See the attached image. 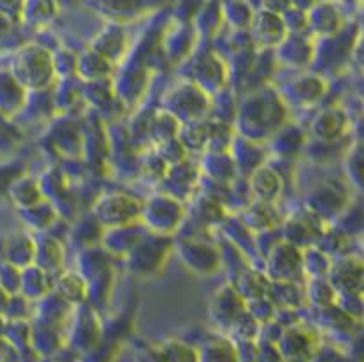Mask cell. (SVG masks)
<instances>
[{"label": "cell", "instance_id": "1", "mask_svg": "<svg viewBox=\"0 0 364 362\" xmlns=\"http://www.w3.org/2000/svg\"><path fill=\"white\" fill-rule=\"evenodd\" d=\"M12 76L21 82L24 88L43 90L53 82L54 78V63L50 53L43 46H24L16 53L11 66Z\"/></svg>", "mask_w": 364, "mask_h": 362}, {"label": "cell", "instance_id": "2", "mask_svg": "<svg viewBox=\"0 0 364 362\" xmlns=\"http://www.w3.org/2000/svg\"><path fill=\"white\" fill-rule=\"evenodd\" d=\"M95 214L100 224H105L108 228H120V226H127L139 218L142 214V204L129 194L114 192V194H107L98 201Z\"/></svg>", "mask_w": 364, "mask_h": 362}, {"label": "cell", "instance_id": "3", "mask_svg": "<svg viewBox=\"0 0 364 362\" xmlns=\"http://www.w3.org/2000/svg\"><path fill=\"white\" fill-rule=\"evenodd\" d=\"M328 282L344 297H358L363 288V262L356 256H344L328 268Z\"/></svg>", "mask_w": 364, "mask_h": 362}, {"label": "cell", "instance_id": "4", "mask_svg": "<svg viewBox=\"0 0 364 362\" xmlns=\"http://www.w3.org/2000/svg\"><path fill=\"white\" fill-rule=\"evenodd\" d=\"M304 256L299 246L280 243L270 250L268 256V275L274 280H294L302 272Z\"/></svg>", "mask_w": 364, "mask_h": 362}, {"label": "cell", "instance_id": "5", "mask_svg": "<svg viewBox=\"0 0 364 362\" xmlns=\"http://www.w3.org/2000/svg\"><path fill=\"white\" fill-rule=\"evenodd\" d=\"M250 26H252V36L262 46H277L287 36V21L282 14L277 12L260 11L250 18Z\"/></svg>", "mask_w": 364, "mask_h": 362}, {"label": "cell", "instance_id": "6", "mask_svg": "<svg viewBox=\"0 0 364 362\" xmlns=\"http://www.w3.org/2000/svg\"><path fill=\"white\" fill-rule=\"evenodd\" d=\"M245 310H247V302L236 292V288L230 287V284L218 288L215 299L210 302L213 320H216L218 324H225V326H230Z\"/></svg>", "mask_w": 364, "mask_h": 362}, {"label": "cell", "instance_id": "7", "mask_svg": "<svg viewBox=\"0 0 364 362\" xmlns=\"http://www.w3.org/2000/svg\"><path fill=\"white\" fill-rule=\"evenodd\" d=\"M280 358H290V361H300V358H311L312 352L318 351V342L314 339L312 331L306 329H289L280 336Z\"/></svg>", "mask_w": 364, "mask_h": 362}, {"label": "cell", "instance_id": "8", "mask_svg": "<svg viewBox=\"0 0 364 362\" xmlns=\"http://www.w3.org/2000/svg\"><path fill=\"white\" fill-rule=\"evenodd\" d=\"M321 223H318V216L316 214H296L289 218V223L284 226V236H287V243L294 246H306L316 243L321 238Z\"/></svg>", "mask_w": 364, "mask_h": 362}, {"label": "cell", "instance_id": "9", "mask_svg": "<svg viewBox=\"0 0 364 362\" xmlns=\"http://www.w3.org/2000/svg\"><path fill=\"white\" fill-rule=\"evenodd\" d=\"M236 292L242 297L245 302H252V300L268 299V288H270V278L268 275H262L258 270L248 268L245 272H240V277L236 280Z\"/></svg>", "mask_w": 364, "mask_h": 362}, {"label": "cell", "instance_id": "10", "mask_svg": "<svg viewBox=\"0 0 364 362\" xmlns=\"http://www.w3.org/2000/svg\"><path fill=\"white\" fill-rule=\"evenodd\" d=\"M250 186L257 194L258 201L262 203H272L280 194V179L279 174L270 169H258L250 176Z\"/></svg>", "mask_w": 364, "mask_h": 362}, {"label": "cell", "instance_id": "11", "mask_svg": "<svg viewBox=\"0 0 364 362\" xmlns=\"http://www.w3.org/2000/svg\"><path fill=\"white\" fill-rule=\"evenodd\" d=\"M56 292L68 304H80V302L86 300L88 288H86L85 278L80 277V275L65 272L63 277L58 278V282H56Z\"/></svg>", "mask_w": 364, "mask_h": 362}, {"label": "cell", "instance_id": "12", "mask_svg": "<svg viewBox=\"0 0 364 362\" xmlns=\"http://www.w3.org/2000/svg\"><path fill=\"white\" fill-rule=\"evenodd\" d=\"M344 128V117L341 110H322L318 117L314 118V124H312V130L314 134L322 140H334L338 139L343 134Z\"/></svg>", "mask_w": 364, "mask_h": 362}, {"label": "cell", "instance_id": "13", "mask_svg": "<svg viewBox=\"0 0 364 362\" xmlns=\"http://www.w3.org/2000/svg\"><path fill=\"white\" fill-rule=\"evenodd\" d=\"M76 70L88 80H100L108 75L110 64L107 56H102L97 50H90L80 56V60H76Z\"/></svg>", "mask_w": 364, "mask_h": 362}, {"label": "cell", "instance_id": "14", "mask_svg": "<svg viewBox=\"0 0 364 362\" xmlns=\"http://www.w3.org/2000/svg\"><path fill=\"white\" fill-rule=\"evenodd\" d=\"M21 14L28 24L41 26L56 14V4H54V0H24Z\"/></svg>", "mask_w": 364, "mask_h": 362}, {"label": "cell", "instance_id": "15", "mask_svg": "<svg viewBox=\"0 0 364 362\" xmlns=\"http://www.w3.org/2000/svg\"><path fill=\"white\" fill-rule=\"evenodd\" d=\"M34 252H46V256H36V260H41L43 270H54L63 262V248L48 236H44V240L41 243H34Z\"/></svg>", "mask_w": 364, "mask_h": 362}, {"label": "cell", "instance_id": "16", "mask_svg": "<svg viewBox=\"0 0 364 362\" xmlns=\"http://www.w3.org/2000/svg\"><path fill=\"white\" fill-rule=\"evenodd\" d=\"M309 22L314 26V31H318L321 34H331L341 26V18H338L336 11L326 4H321L318 9L314 6V14L309 16Z\"/></svg>", "mask_w": 364, "mask_h": 362}, {"label": "cell", "instance_id": "17", "mask_svg": "<svg viewBox=\"0 0 364 362\" xmlns=\"http://www.w3.org/2000/svg\"><path fill=\"white\" fill-rule=\"evenodd\" d=\"M204 352L198 354V358H208V361H232L238 356L235 344H230L225 339H210L203 346Z\"/></svg>", "mask_w": 364, "mask_h": 362}, {"label": "cell", "instance_id": "18", "mask_svg": "<svg viewBox=\"0 0 364 362\" xmlns=\"http://www.w3.org/2000/svg\"><path fill=\"white\" fill-rule=\"evenodd\" d=\"M21 86L22 85L12 76V73H0V107H2V110H12L11 107H14L16 100L22 102V98H24L22 92H12L11 95V90L21 88Z\"/></svg>", "mask_w": 364, "mask_h": 362}, {"label": "cell", "instance_id": "19", "mask_svg": "<svg viewBox=\"0 0 364 362\" xmlns=\"http://www.w3.org/2000/svg\"><path fill=\"white\" fill-rule=\"evenodd\" d=\"M309 299H311L316 307L328 309V307L334 304L336 290H334L331 282H326V280H314L311 287H309Z\"/></svg>", "mask_w": 364, "mask_h": 362}, {"label": "cell", "instance_id": "20", "mask_svg": "<svg viewBox=\"0 0 364 362\" xmlns=\"http://www.w3.org/2000/svg\"><path fill=\"white\" fill-rule=\"evenodd\" d=\"M24 0H0V14L12 16V14H21Z\"/></svg>", "mask_w": 364, "mask_h": 362}]
</instances>
